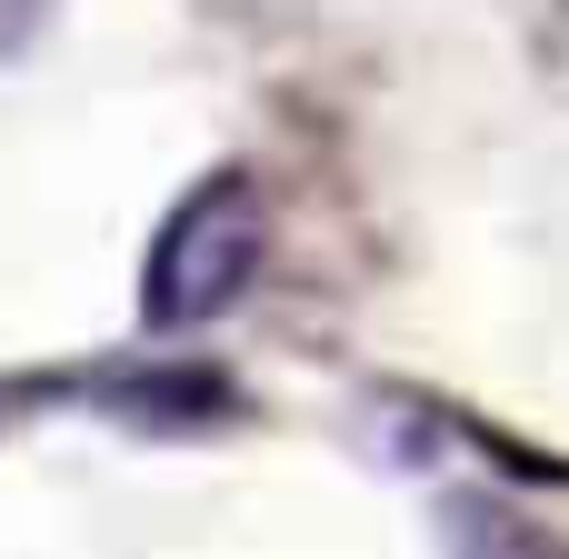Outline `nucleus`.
Listing matches in <instances>:
<instances>
[{
  "label": "nucleus",
  "instance_id": "2",
  "mask_svg": "<svg viewBox=\"0 0 569 559\" xmlns=\"http://www.w3.org/2000/svg\"><path fill=\"white\" fill-rule=\"evenodd\" d=\"M450 559H560V540H540L520 510H450Z\"/></svg>",
  "mask_w": 569,
  "mask_h": 559
},
{
  "label": "nucleus",
  "instance_id": "1",
  "mask_svg": "<svg viewBox=\"0 0 569 559\" xmlns=\"http://www.w3.org/2000/svg\"><path fill=\"white\" fill-rule=\"evenodd\" d=\"M260 240H270V210L240 170H210L190 200H170L160 240H150V270H140V320L150 330H210L250 280H260Z\"/></svg>",
  "mask_w": 569,
  "mask_h": 559
}]
</instances>
